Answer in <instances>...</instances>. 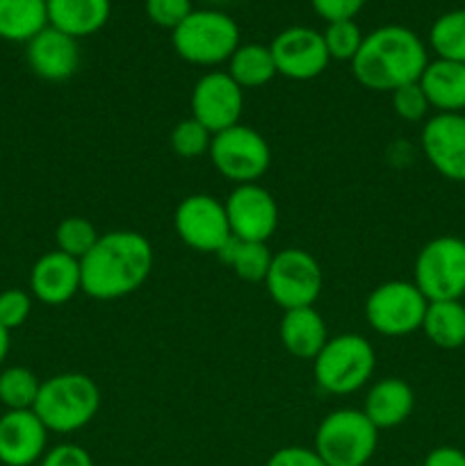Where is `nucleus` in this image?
<instances>
[{
  "label": "nucleus",
  "mask_w": 465,
  "mask_h": 466,
  "mask_svg": "<svg viewBox=\"0 0 465 466\" xmlns=\"http://www.w3.org/2000/svg\"><path fill=\"white\" fill-rule=\"evenodd\" d=\"M153 268V246L135 230L100 235L80 259L82 291L96 300H117L140 289Z\"/></svg>",
  "instance_id": "obj_1"
},
{
  "label": "nucleus",
  "mask_w": 465,
  "mask_h": 466,
  "mask_svg": "<svg viewBox=\"0 0 465 466\" xmlns=\"http://www.w3.org/2000/svg\"><path fill=\"white\" fill-rule=\"evenodd\" d=\"M427 64V46L410 27L381 25L365 35L351 59V73L365 89L392 94L399 86L418 82Z\"/></svg>",
  "instance_id": "obj_2"
},
{
  "label": "nucleus",
  "mask_w": 465,
  "mask_h": 466,
  "mask_svg": "<svg viewBox=\"0 0 465 466\" xmlns=\"http://www.w3.org/2000/svg\"><path fill=\"white\" fill-rule=\"evenodd\" d=\"M100 408V390L85 373H57L41 382L35 414L48 432L68 435L96 417Z\"/></svg>",
  "instance_id": "obj_3"
},
{
  "label": "nucleus",
  "mask_w": 465,
  "mask_h": 466,
  "mask_svg": "<svg viewBox=\"0 0 465 466\" xmlns=\"http://www.w3.org/2000/svg\"><path fill=\"white\" fill-rule=\"evenodd\" d=\"M171 44L178 57L196 66H217L228 62L240 46V27L219 9H194L176 30Z\"/></svg>",
  "instance_id": "obj_4"
},
{
  "label": "nucleus",
  "mask_w": 465,
  "mask_h": 466,
  "mask_svg": "<svg viewBox=\"0 0 465 466\" xmlns=\"http://www.w3.org/2000/svg\"><path fill=\"white\" fill-rule=\"evenodd\" d=\"M377 367V353L365 337L346 332L324 344L313 360L315 382L322 391L333 396L354 394L367 385Z\"/></svg>",
  "instance_id": "obj_5"
},
{
  "label": "nucleus",
  "mask_w": 465,
  "mask_h": 466,
  "mask_svg": "<svg viewBox=\"0 0 465 466\" xmlns=\"http://www.w3.org/2000/svg\"><path fill=\"white\" fill-rule=\"evenodd\" d=\"M377 446L378 431L363 410L342 408L322 419L313 449L326 466H365Z\"/></svg>",
  "instance_id": "obj_6"
},
{
  "label": "nucleus",
  "mask_w": 465,
  "mask_h": 466,
  "mask_svg": "<svg viewBox=\"0 0 465 466\" xmlns=\"http://www.w3.org/2000/svg\"><path fill=\"white\" fill-rule=\"evenodd\" d=\"M415 287L429 303L465 296V239L442 235L422 246L415 258Z\"/></svg>",
  "instance_id": "obj_7"
},
{
  "label": "nucleus",
  "mask_w": 465,
  "mask_h": 466,
  "mask_svg": "<svg viewBox=\"0 0 465 466\" xmlns=\"http://www.w3.org/2000/svg\"><path fill=\"white\" fill-rule=\"evenodd\" d=\"M429 300L408 280H390L372 289L365 300L369 328L383 337H406L422 330Z\"/></svg>",
  "instance_id": "obj_8"
},
{
  "label": "nucleus",
  "mask_w": 465,
  "mask_h": 466,
  "mask_svg": "<svg viewBox=\"0 0 465 466\" xmlns=\"http://www.w3.org/2000/svg\"><path fill=\"white\" fill-rule=\"evenodd\" d=\"M208 155L212 167L235 185L258 182L272 167V148L267 139L242 123L212 135Z\"/></svg>",
  "instance_id": "obj_9"
},
{
  "label": "nucleus",
  "mask_w": 465,
  "mask_h": 466,
  "mask_svg": "<svg viewBox=\"0 0 465 466\" xmlns=\"http://www.w3.org/2000/svg\"><path fill=\"white\" fill-rule=\"evenodd\" d=\"M267 294L283 312L313 308L324 287V273L317 259L304 248H285L274 253L267 278Z\"/></svg>",
  "instance_id": "obj_10"
},
{
  "label": "nucleus",
  "mask_w": 465,
  "mask_h": 466,
  "mask_svg": "<svg viewBox=\"0 0 465 466\" xmlns=\"http://www.w3.org/2000/svg\"><path fill=\"white\" fill-rule=\"evenodd\" d=\"M173 228L182 244L199 253H214L231 239L226 208L208 194H191L182 198V203L173 214Z\"/></svg>",
  "instance_id": "obj_11"
},
{
  "label": "nucleus",
  "mask_w": 465,
  "mask_h": 466,
  "mask_svg": "<svg viewBox=\"0 0 465 466\" xmlns=\"http://www.w3.org/2000/svg\"><path fill=\"white\" fill-rule=\"evenodd\" d=\"M269 50L278 76L290 80H315L331 62L322 32L305 25H292L278 32Z\"/></svg>",
  "instance_id": "obj_12"
},
{
  "label": "nucleus",
  "mask_w": 465,
  "mask_h": 466,
  "mask_svg": "<svg viewBox=\"0 0 465 466\" xmlns=\"http://www.w3.org/2000/svg\"><path fill=\"white\" fill-rule=\"evenodd\" d=\"M244 109V89L228 71L205 73L191 91V116L212 135L237 126Z\"/></svg>",
  "instance_id": "obj_13"
},
{
  "label": "nucleus",
  "mask_w": 465,
  "mask_h": 466,
  "mask_svg": "<svg viewBox=\"0 0 465 466\" xmlns=\"http://www.w3.org/2000/svg\"><path fill=\"white\" fill-rule=\"evenodd\" d=\"M223 208H226L232 237H237V239L267 244L269 237L276 232L278 205L274 196L264 187H260L258 182L235 185V189L228 194Z\"/></svg>",
  "instance_id": "obj_14"
},
{
  "label": "nucleus",
  "mask_w": 465,
  "mask_h": 466,
  "mask_svg": "<svg viewBox=\"0 0 465 466\" xmlns=\"http://www.w3.org/2000/svg\"><path fill=\"white\" fill-rule=\"evenodd\" d=\"M429 164L451 182H465V114H436L422 127Z\"/></svg>",
  "instance_id": "obj_15"
},
{
  "label": "nucleus",
  "mask_w": 465,
  "mask_h": 466,
  "mask_svg": "<svg viewBox=\"0 0 465 466\" xmlns=\"http://www.w3.org/2000/svg\"><path fill=\"white\" fill-rule=\"evenodd\" d=\"M48 444V428L35 410H7L0 417V464L32 466L41 462Z\"/></svg>",
  "instance_id": "obj_16"
},
{
  "label": "nucleus",
  "mask_w": 465,
  "mask_h": 466,
  "mask_svg": "<svg viewBox=\"0 0 465 466\" xmlns=\"http://www.w3.org/2000/svg\"><path fill=\"white\" fill-rule=\"evenodd\" d=\"M26 57L32 73L48 82L68 80V77L76 76L78 66H80L78 39L55 30L53 25H48L35 39L27 41Z\"/></svg>",
  "instance_id": "obj_17"
},
{
  "label": "nucleus",
  "mask_w": 465,
  "mask_h": 466,
  "mask_svg": "<svg viewBox=\"0 0 465 466\" xmlns=\"http://www.w3.org/2000/svg\"><path fill=\"white\" fill-rule=\"evenodd\" d=\"M30 289L39 303L50 308L68 303L78 291H82L80 259L68 258L59 250L41 255L30 271Z\"/></svg>",
  "instance_id": "obj_18"
},
{
  "label": "nucleus",
  "mask_w": 465,
  "mask_h": 466,
  "mask_svg": "<svg viewBox=\"0 0 465 466\" xmlns=\"http://www.w3.org/2000/svg\"><path fill=\"white\" fill-rule=\"evenodd\" d=\"M413 387L401 378H383L365 396V417L377 426V431L397 428L413 414Z\"/></svg>",
  "instance_id": "obj_19"
},
{
  "label": "nucleus",
  "mask_w": 465,
  "mask_h": 466,
  "mask_svg": "<svg viewBox=\"0 0 465 466\" xmlns=\"http://www.w3.org/2000/svg\"><path fill=\"white\" fill-rule=\"evenodd\" d=\"M419 86L429 105L438 114H463L465 109V64L450 59H433L427 64Z\"/></svg>",
  "instance_id": "obj_20"
},
{
  "label": "nucleus",
  "mask_w": 465,
  "mask_h": 466,
  "mask_svg": "<svg viewBox=\"0 0 465 466\" xmlns=\"http://www.w3.org/2000/svg\"><path fill=\"white\" fill-rule=\"evenodd\" d=\"M48 25L73 39L96 35L109 21V0H46Z\"/></svg>",
  "instance_id": "obj_21"
},
{
  "label": "nucleus",
  "mask_w": 465,
  "mask_h": 466,
  "mask_svg": "<svg viewBox=\"0 0 465 466\" xmlns=\"http://www.w3.org/2000/svg\"><path fill=\"white\" fill-rule=\"evenodd\" d=\"M283 349L299 360H315L328 341L326 321L315 308H296L283 312L281 328Z\"/></svg>",
  "instance_id": "obj_22"
},
{
  "label": "nucleus",
  "mask_w": 465,
  "mask_h": 466,
  "mask_svg": "<svg viewBox=\"0 0 465 466\" xmlns=\"http://www.w3.org/2000/svg\"><path fill=\"white\" fill-rule=\"evenodd\" d=\"M46 27V0H0V39L27 44Z\"/></svg>",
  "instance_id": "obj_23"
},
{
  "label": "nucleus",
  "mask_w": 465,
  "mask_h": 466,
  "mask_svg": "<svg viewBox=\"0 0 465 466\" xmlns=\"http://www.w3.org/2000/svg\"><path fill=\"white\" fill-rule=\"evenodd\" d=\"M422 330L433 346L456 350L465 346V305L460 300L429 303Z\"/></svg>",
  "instance_id": "obj_24"
},
{
  "label": "nucleus",
  "mask_w": 465,
  "mask_h": 466,
  "mask_svg": "<svg viewBox=\"0 0 465 466\" xmlns=\"http://www.w3.org/2000/svg\"><path fill=\"white\" fill-rule=\"evenodd\" d=\"M228 76L242 89H258L272 82L276 73L272 50L263 44H240L232 57L228 59Z\"/></svg>",
  "instance_id": "obj_25"
},
{
  "label": "nucleus",
  "mask_w": 465,
  "mask_h": 466,
  "mask_svg": "<svg viewBox=\"0 0 465 466\" xmlns=\"http://www.w3.org/2000/svg\"><path fill=\"white\" fill-rule=\"evenodd\" d=\"M217 258L246 282H264L274 253L263 241H242L231 235V239L217 250Z\"/></svg>",
  "instance_id": "obj_26"
},
{
  "label": "nucleus",
  "mask_w": 465,
  "mask_h": 466,
  "mask_svg": "<svg viewBox=\"0 0 465 466\" xmlns=\"http://www.w3.org/2000/svg\"><path fill=\"white\" fill-rule=\"evenodd\" d=\"M429 44L438 59L465 64V9H451L433 21Z\"/></svg>",
  "instance_id": "obj_27"
},
{
  "label": "nucleus",
  "mask_w": 465,
  "mask_h": 466,
  "mask_svg": "<svg viewBox=\"0 0 465 466\" xmlns=\"http://www.w3.org/2000/svg\"><path fill=\"white\" fill-rule=\"evenodd\" d=\"M41 380L26 367L0 371V403L7 410H32L39 396Z\"/></svg>",
  "instance_id": "obj_28"
},
{
  "label": "nucleus",
  "mask_w": 465,
  "mask_h": 466,
  "mask_svg": "<svg viewBox=\"0 0 465 466\" xmlns=\"http://www.w3.org/2000/svg\"><path fill=\"white\" fill-rule=\"evenodd\" d=\"M98 232L87 218L82 217H67L55 230V241H57L59 253L68 258L82 259L98 241Z\"/></svg>",
  "instance_id": "obj_29"
},
{
  "label": "nucleus",
  "mask_w": 465,
  "mask_h": 466,
  "mask_svg": "<svg viewBox=\"0 0 465 466\" xmlns=\"http://www.w3.org/2000/svg\"><path fill=\"white\" fill-rule=\"evenodd\" d=\"M324 44H326L328 57L337 62H351L363 44L365 35L360 32L358 23L351 21H333L326 23V30L322 32Z\"/></svg>",
  "instance_id": "obj_30"
},
{
  "label": "nucleus",
  "mask_w": 465,
  "mask_h": 466,
  "mask_svg": "<svg viewBox=\"0 0 465 466\" xmlns=\"http://www.w3.org/2000/svg\"><path fill=\"white\" fill-rule=\"evenodd\" d=\"M169 144H171L173 153L181 155V157H201V155L210 153L212 132L203 123L196 121L194 116H190L173 127Z\"/></svg>",
  "instance_id": "obj_31"
},
{
  "label": "nucleus",
  "mask_w": 465,
  "mask_h": 466,
  "mask_svg": "<svg viewBox=\"0 0 465 466\" xmlns=\"http://www.w3.org/2000/svg\"><path fill=\"white\" fill-rule=\"evenodd\" d=\"M390 96H392V109H395V114L408 123L422 121V118L429 114V109H431V105H429L427 100V94H424L422 86H419V80L399 86V89L392 91Z\"/></svg>",
  "instance_id": "obj_32"
},
{
  "label": "nucleus",
  "mask_w": 465,
  "mask_h": 466,
  "mask_svg": "<svg viewBox=\"0 0 465 466\" xmlns=\"http://www.w3.org/2000/svg\"><path fill=\"white\" fill-rule=\"evenodd\" d=\"M32 312V296L23 289L0 291V326L9 332L21 328Z\"/></svg>",
  "instance_id": "obj_33"
},
{
  "label": "nucleus",
  "mask_w": 465,
  "mask_h": 466,
  "mask_svg": "<svg viewBox=\"0 0 465 466\" xmlns=\"http://www.w3.org/2000/svg\"><path fill=\"white\" fill-rule=\"evenodd\" d=\"M191 12V0H146V16L164 30L173 32Z\"/></svg>",
  "instance_id": "obj_34"
},
{
  "label": "nucleus",
  "mask_w": 465,
  "mask_h": 466,
  "mask_svg": "<svg viewBox=\"0 0 465 466\" xmlns=\"http://www.w3.org/2000/svg\"><path fill=\"white\" fill-rule=\"evenodd\" d=\"M367 0H310L315 14L326 23L351 21L360 14Z\"/></svg>",
  "instance_id": "obj_35"
},
{
  "label": "nucleus",
  "mask_w": 465,
  "mask_h": 466,
  "mask_svg": "<svg viewBox=\"0 0 465 466\" xmlns=\"http://www.w3.org/2000/svg\"><path fill=\"white\" fill-rule=\"evenodd\" d=\"M39 466H94V460L82 446L57 444L41 458Z\"/></svg>",
  "instance_id": "obj_36"
},
{
  "label": "nucleus",
  "mask_w": 465,
  "mask_h": 466,
  "mask_svg": "<svg viewBox=\"0 0 465 466\" xmlns=\"http://www.w3.org/2000/svg\"><path fill=\"white\" fill-rule=\"evenodd\" d=\"M264 466H326L324 460L315 453V449L305 446H285L278 449Z\"/></svg>",
  "instance_id": "obj_37"
},
{
  "label": "nucleus",
  "mask_w": 465,
  "mask_h": 466,
  "mask_svg": "<svg viewBox=\"0 0 465 466\" xmlns=\"http://www.w3.org/2000/svg\"><path fill=\"white\" fill-rule=\"evenodd\" d=\"M422 466H465V453L454 446H438L424 458Z\"/></svg>",
  "instance_id": "obj_38"
},
{
  "label": "nucleus",
  "mask_w": 465,
  "mask_h": 466,
  "mask_svg": "<svg viewBox=\"0 0 465 466\" xmlns=\"http://www.w3.org/2000/svg\"><path fill=\"white\" fill-rule=\"evenodd\" d=\"M7 353H9V330L0 326V364L5 362Z\"/></svg>",
  "instance_id": "obj_39"
},
{
  "label": "nucleus",
  "mask_w": 465,
  "mask_h": 466,
  "mask_svg": "<svg viewBox=\"0 0 465 466\" xmlns=\"http://www.w3.org/2000/svg\"><path fill=\"white\" fill-rule=\"evenodd\" d=\"M208 3H226V0H208Z\"/></svg>",
  "instance_id": "obj_40"
}]
</instances>
